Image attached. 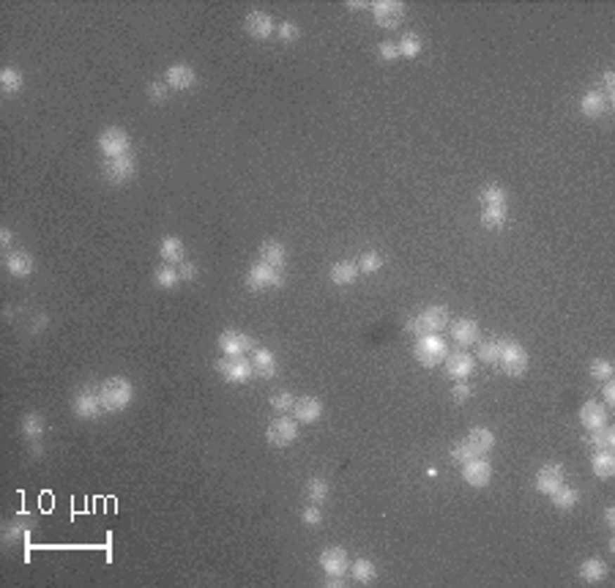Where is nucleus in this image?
I'll list each match as a JSON object with an SVG mask.
<instances>
[{
  "mask_svg": "<svg viewBox=\"0 0 615 588\" xmlns=\"http://www.w3.org/2000/svg\"><path fill=\"white\" fill-rule=\"evenodd\" d=\"M266 438H268L271 446H276V449H285V446H290L298 440V422L290 419L287 413H279L276 419H271L268 427H266Z\"/></svg>",
  "mask_w": 615,
  "mask_h": 588,
  "instance_id": "obj_6",
  "label": "nucleus"
},
{
  "mask_svg": "<svg viewBox=\"0 0 615 588\" xmlns=\"http://www.w3.org/2000/svg\"><path fill=\"white\" fill-rule=\"evenodd\" d=\"M588 443L590 446H596V449H613L615 446V433L613 427H599V430H590L588 435Z\"/></svg>",
  "mask_w": 615,
  "mask_h": 588,
  "instance_id": "obj_41",
  "label": "nucleus"
},
{
  "mask_svg": "<svg viewBox=\"0 0 615 588\" xmlns=\"http://www.w3.org/2000/svg\"><path fill=\"white\" fill-rule=\"evenodd\" d=\"M604 110H607V99H604L599 91H588V93L580 99V112H583L585 118H599V115H604Z\"/></svg>",
  "mask_w": 615,
  "mask_h": 588,
  "instance_id": "obj_36",
  "label": "nucleus"
},
{
  "mask_svg": "<svg viewBox=\"0 0 615 588\" xmlns=\"http://www.w3.org/2000/svg\"><path fill=\"white\" fill-rule=\"evenodd\" d=\"M0 247H3V252H11V247H14V233L8 228L0 230Z\"/></svg>",
  "mask_w": 615,
  "mask_h": 588,
  "instance_id": "obj_54",
  "label": "nucleus"
},
{
  "mask_svg": "<svg viewBox=\"0 0 615 588\" xmlns=\"http://www.w3.org/2000/svg\"><path fill=\"white\" fill-rule=\"evenodd\" d=\"M448 457H451V462H457V465H462V462L473 460V457H479V455L473 452V446H470L467 440H457V443L451 446V452H448Z\"/></svg>",
  "mask_w": 615,
  "mask_h": 588,
  "instance_id": "obj_44",
  "label": "nucleus"
},
{
  "mask_svg": "<svg viewBox=\"0 0 615 588\" xmlns=\"http://www.w3.org/2000/svg\"><path fill=\"white\" fill-rule=\"evenodd\" d=\"M590 468L599 479H610L615 476V455L613 449H596L593 457H590Z\"/></svg>",
  "mask_w": 615,
  "mask_h": 588,
  "instance_id": "obj_27",
  "label": "nucleus"
},
{
  "mask_svg": "<svg viewBox=\"0 0 615 588\" xmlns=\"http://www.w3.org/2000/svg\"><path fill=\"white\" fill-rule=\"evenodd\" d=\"M293 416L298 424H315L323 419V403L318 397H301V400H295Z\"/></svg>",
  "mask_w": 615,
  "mask_h": 588,
  "instance_id": "obj_22",
  "label": "nucleus"
},
{
  "mask_svg": "<svg viewBox=\"0 0 615 588\" xmlns=\"http://www.w3.org/2000/svg\"><path fill=\"white\" fill-rule=\"evenodd\" d=\"M30 528H33V520L27 514H20V517L8 520L6 528H3V544H17V542L27 539L30 537Z\"/></svg>",
  "mask_w": 615,
  "mask_h": 588,
  "instance_id": "obj_26",
  "label": "nucleus"
},
{
  "mask_svg": "<svg viewBox=\"0 0 615 588\" xmlns=\"http://www.w3.org/2000/svg\"><path fill=\"white\" fill-rule=\"evenodd\" d=\"M443 364H446V375L451 378V381H467L470 375H473V370H476V358L470 356V353H448V356L443 358Z\"/></svg>",
  "mask_w": 615,
  "mask_h": 588,
  "instance_id": "obj_19",
  "label": "nucleus"
},
{
  "mask_svg": "<svg viewBox=\"0 0 615 588\" xmlns=\"http://www.w3.org/2000/svg\"><path fill=\"white\" fill-rule=\"evenodd\" d=\"M550 501H552V507L555 509H561V511H569V509H574L577 504H580V492L574 490L571 485H561L558 490H552L550 492Z\"/></svg>",
  "mask_w": 615,
  "mask_h": 588,
  "instance_id": "obj_31",
  "label": "nucleus"
},
{
  "mask_svg": "<svg viewBox=\"0 0 615 588\" xmlns=\"http://www.w3.org/2000/svg\"><path fill=\"white\" fill-rule=\"evenodd\" d=\"M451 339H454V342H460L462 348H467V345H476V342L481 339V329H479V323H476L473 318H462V320L451 323Z\"/></svg>",
  "mask_w": 615,
  "mask_h": 588,
  "instance_id": "obj_25",
  "label": "nucleus"
},
{
  "mask_svg": "<svg viewBox=\"0 0 615 588\" xmlns=\"http://www.w3.org/2000/svg\"><path fill=\"white\" fill-rule=\"evenodd\" d=\"M252 367H254V375L257 378H276V372H279V364H276V356H273V351L268 348H254L252 351Z\"/></svg>",
  "mask_w": 615,
  "mask_h": 588,
  "instance_id": "obj_24",
  "label": "nucleus"
},
{
  "mask_svg": "<svg viewBox=\"0 0 615 588\" xmlns=\"http://www.w3.org/2000/svg\"><path fill=\"white\" fill-rule=\"evenodd\" d=\"M369 8H372L375 22L386 30H394L405 20V3H399V0H375Z\"/></svg>",
  "mask_w": 615,
  "mask_h": 588,
  "instance_id": "obj_11",
  "label": "nucleus"
},
{
  "mask_svg": "<svg viewBox=\"0 0 615 588\" xmlns=\"http://www.w3.org/2000/svg\"><path fill=\"white\" fill-rule=\"evenodd\" d=\"M377 58H380L383 63H391V60H396V58H399V47H396V41H391V39L380 41V44H377Z\"/></svg>",
  "mask_w": 615,
  "mask_h": 588,
  "instance_id": "obj_49",
  "label": "nucleus"
},
{
  "mask_svg": "<svg viewBox=\"0 0 615 588\" xmlns=\"http://www.w3.org/2000/svg\"><path fill=\"white\" fill-rule=\"evenodd\" d=\"M383 268V255L380 252H364L361 260H358V271H364V274H377Z\"/></svg>",
  "mask_w": 615,
  "mask_h": 588,
  "instance_id": "obj_45",
  "label": "nucleus"
},
{
  "mask_svg": "<svg viewBox=\"0 0 615 588\" xmlns=\"http://www.w3.org/2000/svg\"><path fill=\"white\" fill-rule=\"evenodd\" d=\"M295 405V397L290 391H273L271 394V408L276 410V413H287V410H293Z\"/></svg>",
  "mask_w": 615,
  "mask_h": 588,
  "instance_id": "obj_46",
  "label": "nucleus"
},
{
  "mask_svg": "<svg viewBox=\"0 0 615 588\" xmlns=\"http://www.w3.org/2000/svg\"><path fill=\"white\" fill-rule=\"evenodd\" d=\"M72 410L79 416V419H96L104 413L101 408V397H98V388H91V386H82L72 400Z\"/></svg>",
  "mask_w": 615,
  "mask_h": 588,
  "instance_id": "obj_13",
  "label": "nucleus"
},
{
  "mask_svg": "<svg viewBox=\"0 0 615 588\" xmlns=\"http://www.w3.org/2000/svg\"><path fill=\"white\" fill-rule=\"evenodd\" d=\"M498 367H503L506 375L512 378H519L528 372V351L514 342V339H500V361Z\"/></svg>",
  "mask_w": 615,
  "mask_h": 588,
  "instance_id": "obj_4",
  "label": "nucleus"
},
{
  "mask_svg": "<svg viewBox=\"0 0 615 588\" xmlns=\"http://www.w3.org/2000/svg\"><path fill=\"white\" fill-rule=\"evenodd\" d=\"M164 82H167L170 91H178V93L181 91H192L197 85V72L189 63H172L164 72Z\"/></svg>",
  "mask_w": 615,
  "mask_h": 588,
  "instance_id": "obj_16",
  "label": "nucleus"
},
{
  "mask_svg": "<svg viewBox=\"0 0 615 588\" xmlns=\"http://www.w3.org/2000/svg\"><path fill=\"white\" fill-rule=\"evenodd\" d=\"M197 274H200V271H197V266L192 260H181V263H178V277H181V282L197 280Z\"/></svg>",
  "mask_w": 615,
  "mask_h": 588,
  "instance_id": "obj_53",
  "label": "nucleus"
},
{
  "mask_svg": "<svg viewBox=\"0 0 615 588\" xmlns=\"http://www.w3.org/2000/svg\"><path fill=\"white\" fill-rule=\"evenodd\" d=\"M473 397V386L467 384V381H457L454 388H451V400L454 403H467Z\"/></svg>",
  "mask_w": 615,
  "mask_h": 588,
  "instance_id": "obj_52",
  "label": "nucleus"
},
{
  "mask_svg": "<svg viewBox=\"0 0 615 588\" xmlns=\"http://www.w3.org/2000/svg\"><path fill=\"white\" fill-rule=\"evenodd\" d=\"M276 36H279L285 44H293V41L301 39V27L295 25V22H290V20H285V22L276 25Z\"/></svg>",
  "mask_w": 615,
  "mask_h": 588,
  "instance_id": "obj_47",
  "label": "nucleus"
},
{
  "mask_svg": "<svg viewBox=\"0 0 615 588\" xmlns=\"http://www.w3.org/2000/svg\"><path fill=\"white\" fill-rule=\"evenodd\" d=\"M216 372L230 384H249L254 378V367L252 358L244 356H224L216 361Z\"/></svg>",
  "mask_w": 615,
  "mask_h": 588,
  "instance_id": "obj_7",
  "label": "nucleus"
},
{
  "mask_svg": "<svg viewBox=\"0 0 615 588\" xmlns=\"http://www.w3.org/2000/svg\"><path fill=\"white\" fill-rule=\"evenodd\" d=\"M476 345H479V351H476L479 361H484L490 367H498V361H500V339H484V342L479 339Z\"/></svg>",
  "mask_w": 615,
  "mask_h": 588,
  "instance_id": "obj_38",
  "label": "nucleus"
},
{
  "mask_svg": "<svg viewBox=\"0 0 615 588\" xmlns=\"http://www.w3.org/2000/svg\"><path fill=\"white\" fill-rule=\"evenodd\" d=\"M604 525H607L610 531L615 528V509H613V507H607V509H604Z\"/></svg>",
  "mask_w": 615,
  "mask_h": 588,
  "instance_id": "obj_56",
  "label": "nucleus"
},
{
  "mask_svg": "<svg viewBox=\"0 0 615 588\" xmlns=\"http://www.w3.org/2000/svg\"><path fill=\"white\" fill-rule=\"evenodd\" d=\"M159 255L164 263H181L183 255H186V249H183V241L178 238V235H164L162 238V244H159Z\"/></svg>",
  "mask_w": 615,
  "mask_h": 588,
  "instance_id": "obj_33",
  "label": "nucleus"
},
{
  "mask_svg": "<svg viewBox=\"0 0 615 588\" xmlns=\"http://www.w3.org/2000/svg\"><path fill=\"white\" fill-rule=\"evenodd\" d=\"M465 440L473 446L476 455H487V452L495 449V433H492L490 427H473Z\"/></svg>",
  "mask_w": 615,
  "mask_h": 588,
  "instance_id": "obj_30",
  "label": "nucleus"
},
{
  "mask_svg": "<svg viewBox=\"0 0 615 588\" xmlns=\"http://www.w3.org/2000/svg\"><path fill=\"white\" fill-rule=\"evenodd\" d=\"M47 323H49L47 315H36V323H33V334H39L41 329H44V326H47Z\"/></svg>",
  "mask_w": 615,
  "mask_h": 588,
  "instance_id": "obj_57",
  "label": "nucleus"
},
{
  "mask_svg": "<svg viewBox=\"0 0 615 588\" xmlns=\"http://www.w3.org/2000/svg\"><path fill=\"white\" fill-rule=\"evenodd\" d=\"M25 85V77L20 69H14V66H6V69H0V91L6 93V96H14V93H20Z\"/></svg>",
  "mask_w": 615,
  "mask_h": 588,
  "instance_id": "obj_35",
  "label": "nucleus"
},
{
  "mask_svg": "<svg viewBox=\"0 0 615 588\" xmlns=\"http://www.w3.org/2000/svg\"><path fill=\"white\" fill-rule=\"evenodd\" d=\"M446 326H448V307H441V304L427 307L421 315L410 318L405 323V329L410 334H416V337H421V334H441Z\"/></svg>",
  "mask_w": 615,
  "mask_h": 588,
  "instance_id": "obj_2",
  "label": "nucleus"
},
{
  "mask_svg": "<svg viewBox=\"0 0 615 588\" xmlns=\"http://www.w3.org/2000/svg\"><path fill=\"white\" fill-rule=\"evenodd\" d=\"M331 282L334 285H339V287H344V285H353V282L358 280V263H353V260H339V263H334L331 266Z\"/></svg>",
  "mask_w": 615,
  "mask_h": 588,
  "instance_id": "obj_29",
  "label": "nucleus"
},
{
  "mask_svg": "<svg viewBox=\"0 0 615 588\" xmlns=\"http://www.w3.org/2000/svg\"><path fill=\"white\" fill-rule=\"evenodd\" d=\"M285 285V271H276L266 263H254L246 271V287L249 290H268V287H282Z\"/></svg>",
  "mask_w": 615,
  "mask_h": 588,
  "instance_id": "obj_9",
  "label": "nucleus"
},
{
  "mask_svg": "<svg viewBox=\"0 0 615 588\" xmlns=\"http://www.w3.org/2000/svg\"><path fill=\"white\" fill-rule=\"evenodd\" d=\"M564 482H566L564 462H544L539 471H536L533 487H536V492H541V495H550L552 490H558Z\"/></svg>",
  "mask_w": 615,
  "mask_h": 588,
  "instance_id": "obj_12",
  "label": "nucleus"
},
{
  "mask_svg": "<svg viewBox=\"0 0 615 588\" xmlns=\"http://www.w3.org/2000/svg\"><path fill=\"white\" fill-rule=\"evenodd\" d=\"M599 93L607 99V104L615 99V72L613 69H607V72L602 74V91H599Z\"/></svg>",
  "mask_w": 615,
  "mask_h": 588,
  "instance_id": "obj_51",
  "label": "nucleus"
},
{
  "mask_svg": "<svg viewBox=\"0 0 615 588\" xmlns=\"http://www.w3.org/2000/svg\"><path fill=\"white\" fill-rule=\"evenodd\" d=\"M320 569H323V575L325 577H342L350 572V556H347V550L339 547V544H334V547H325L323 553H320Z\"/></svg>",
  "mask_w": 615,
  "mask_h": 588,
  "instance_id": "obj_10",
  "label": "nucleus"
},
{
  "mask_svg": "<svg viewBox=\"0 0 615 588\" xmlns=\"http://www.w3.org/2000/svg\"><path fill=\"white\" fill-rule=\"evenodd\" d=\"M153 282H156V287H162V290H172L181 277H178V268H172L170 263H164V266H159L156 271H153Z\"/></svg>",
  "mask_w": 615,
  "mask_h": 588,
  "instance_id": "obj_39",
  "label": "nucleus"
},
{
  "mask_svg": "<svg viewBox=\"0 0 615 588\" xmlns=\"http://www.w3.org/2000/svg\"><path fill=\"white\" fill-rule=\"evenodd\" d=\"M301 523L309 525V528H318L320 523H323V511H320L318 504H309L306 509L301 511Z\"/></svg>",
  "mask_w": 615,
  "mask_h": 588,
  "instance_id": "obj_50",
  "label": "nucleus"
},
{
  "mask_svg": "<svg viewBox=\"0 0 615 588\" xmlns=\"http://www.w3.org/2000/svg\"><path fill=\"white\" fill-rule=\"evenodd\" d=\"M580 424L585 427V430H599V427H604L607 424V405H599L596 400H585L583 405H580Z\"/></svg>",
  "mask_w": 615,
  "mask_h": 588,
  "instance_id": "obj_21",
  "label": "nucleus"
},
{
  "mask_svg": "<svg viewBox=\"0 0 615 588\" xmlns=\"http://www.w3.org/2000/svg\"><path fill=\"white\" fill-rule=\"evenodd\" d=\"M304 492H306L309 504H318V507H323V504L328 501V492H331V487H328V482H325L323 476H312V479L306 482V487H304Z\"/></svg>",
  "mask_w": 615,
  "mask_h": 588,
  "instance_id": "obj_37",
  "label": "nucleus"
},
{
  "mask_svg": "<svg viewBox=\"0 0 615 588\" xmlns=\"http://www.w3.org/2000/svg\"><path fill=\"white\" fill-rule=\"evenodd\" d=\"M98 397H101L104 413H121L134 400V384L129 378H123V375H112V378H107L104 384L98 386Z\"/></svg>",
  "mask_w": 615,
  "mask_h": 588,
  "instance_id": "obj_1",
  "label": "nucleus"
},
{
  "mask_svg": "<svg viewBox=\"0 0 615 588\" xmlns=\"http://www.w3.org/2000/svg\"><path fill=\"white\" fill-rule=\"evenodd\" d=\"M20 433H22L25 440H30V455H41V438L47 433V424H44V419H41V413H25L22 419H20Z\"/></svg>",
  "mask_w": 615,
  "mask_h": 588,
  "instance_id": "obj_14",
  "label": "nucleus"
},
{
  "mask_svg": "<svg viewBox=\"0 0 615 588\" xmlns=\"http://www.w3.org/2000/svg\"><path fill=\"white\" fill-rule=\"evenodd\" d=\"M148 99L153 104H164L167 102V93H170V88H167V82H148L145 88Z\"/></svg>",
  "mask_w": 615,
  "mask_h": 588,
  "instance_id": "obj_48",
  "label": "nucleus"
},
{
  "mask_svg": "<svg viewBox=\"0 0 615 588\" xmlns=\"http://www.w3.org/2000/svg\"><path fill=\"white\" fill-rule=\"evenodd\" d=\"M260 263H266V266L276 268V271H285V266H287V247H285L282 241H276V238L263 241V247H260Z\"/></svg>",
  "mask_w": 615,
  "mask_h": 588,
  "instance_id": "obj_23",
  "label": "nucleus"
},
{
  "mask_svg": "<svg viewBox=\"0 0 615 588\" xmlns=\"http://www.w3.org/2000/svg\"><path fill=\"white\" fill-rule=\"evenodd\" d=\"M101 176H104V181L121 186V183H126V181H131L134 176H137V159H134V154L115 156V159H104V164H101Z\"/></svg>",
  "mask_w": 615,
  "mask_h": 588,
  "instance_id": "obj_8",
  "label": "nucleus"
},
{
  "mask_svg": "<svg viewBox=\"0 0 615 588\" xmlns=\"http://www.w3.org/2000/svg\"><path fill=\"white\" fill-rule=\"evenodd\" d=\"M413 356L421 367H427V370H432V367H438L443 358L448 356V348H446V339H443L441 334H421L416 337V348H413Z\"/></svg>",
  "mask_w": 615,
  "mask_h": 588,
  "instance_id": "obj_3",
  "label": "nucleus"
},
{
  "mask_svg": "<svg viewBox=\"0 0 615 588\" xmlns=\"http://www.w3.org/2000/svg\"><path fill=\"white\" fill-rule=\"evenodd\" d=\"M604 405H615V384L604 381Z\"/></svg>",
  "mask_w": 615,
  "mask_h": 588,
  "instance_id": "obj_55",
  "label": "nucleus"
},
{
  "mask_svg": "<svg viewBox=\"0 0 615 588\" xmlns=\"http://www.w3.org/2000/svg\"><path fill=\"white\" fill-rule=\"evenodd\" d=\"M509 219V208H484L481 211V225L487 230H500Z\"/></svg>",
  "mask_w": 615,
  "mask_h": 588,
  "instance_id": "obj_40",
  "label": "nucleus"
},
{
  "mask_svg": "<svg viewBox=\"0 0 615 588\" xmlns=\"http://www.w3.org/2000/svg\"><path fill=\"white\" fill-rule=\"evenodd\" d=\"M615 370H613V361H607V358H593L590 361V378L593 381H613Z\"/></svg>",
  "mask_w": 615,
  "mask_h": 588,
  "instance_id": "obj_42",
  "label": "nucleus"
},
{
  "mask_svg": "<svg viewBox=\"0 0 615 588\" xmlns=\"http://www.w3.org/2000/svg\"><path fill=\"white\" fill-rule=\"evenodd\" d=\"M607 572H610V566L602 558H585L580 563V580L583 583H602V580H607Z\"/></svg>",
  "mask_w": 615,
  "mask_h": 588,
  "instance_id": "obj_28",
  "label": "nucleus"
},
{
  "mask_svg": "<svg viewBox=\"0 0 615 588\" xmlns=\"http://www.w3.org/2000/svg\"><path fill=\"white\" fill-rule=\"evenodd\" d=\"M219 348L224 356H244L246 351H254V339L244 332L227 329L219 334Z\"/></svg>",
  "mask_w": 615,
  "mask_h": 588,
  "instance_id": "obj_17",
  "label": "nucleus"
},
{
  "mask_svg": "<svg viewBox=\"0 0 615 588\" xmlns=\"http://www.w3.org/2000/svg\"><path fill=\"white\" fill-rule=\"evenodd\" d=\"M479 200H481L484 208H509V195H506V189L500 183H487L481 189Z\"/></svg>",
  "mask_w": 615,
  "mask_h": 588,
  "instance_id": "obj_32",
  "label": "nucleus"
},
{
  "mask_svg": "<svg viewBox=\"0 0 615 588\" xmlns=\"http://www.w3.org/2000/svg\"><path fill=\"white\" fill-rule=\"evenodd\" d=\"M396 47H399V58H416L424 44H421V39H418L416 33H405V36L396 41Z\"/></svg>",
  "mask_w": 615,
  "mask_h": 588,
  "instance_id": "obj_43",
  "label": "nucleus"
},
{
  "mask_svg": "<svg viewBox=\"0 0 615 588\" xmlns=\"http://www.w3.org/2000/svg\"><path fill=\"white\" fill-rule=\"evenodd\" d=\"M356 583H361V586H369L375 577H377V566L369 561V558H356V561H350V572H347Z\"/></svg>",
  "mask_w": 615,
  "mask_h": 588,
  "instance_id": "obj_34",
  "label": "nucleus"
},
{
  "mask_svg": "<svg viewBox=\"0 0 615 588\" xmlns=\"http://www.w3.org/2000/svg\"><path fill=\"white\" fill-rule=\"evenodd\" d=\"M462 479H465L470 487H487L492 479V465L487 462L484 455L473 457V460L462 462Z\"/></svg>",
  "mask_w": 615,
  "mask_h": 588,
  "instance_id": "obj_18",
  "label": "nucleus"
},
{
  "mask_svg": "<svg viewBox=\"0 0 615 588\" xmlns=\"http://www.w3.org/2000/svg\"><path fill=\"white\" fill-rule=\"evenodd\" d=\"M6 271L14 277V280H27L30 274H33V257L30 252H25V249H11V252H6Z\"/></svg>",
  "mask_w": 615,
  "mask_h": 588,
  "instance_id": "obj_20",
  "label": "nucleus"
},
{
  "mask_svg": "<svg viewBox=\"0 0 615 588\" xmlns=\"http://www.w3.org/2000/svg\"><path fill=\"white\" fill-rule=\"evenodd\" d=\"M98 151L104 154V159H115V156L131 154V137L129 131L121 126H107L98 134Z\"/></svg>",
  "mask_w": 615,
  "mask_h": 588,
  "instance_id": "obj_5",
  "label": "nucleus"
},
{
  "mask_svg": "<svg viewBox=\"0 0 615 588\" xmlns=\"http://www.w3.org/2000/svg\"><path fill=\"white\" fill-rule=\"evenodd\" d=\"M244 30L249 33V36H252V39H257V41H266V39H271V36L276 33V25H273L271 14L252 8V11H249V14L244 17Z\"/></svg>",
  "mask_w": 615,
  "mask_h": 588,
  "instance_id": "obj_15",
  "label": "nucleus"
},
{
  "mask_svg": "<svg viewBox=\"0 0 615 588\" xmlns=\"http://www.w3.org/2000/svg\"><path fill=\"white\" fill-rule=\"evenodd\" d=\"M372 3H367V0H347V8H369Z\"/></svg>",
  "mask_w": 615,
  "mask_h": 588,
  "instance_id": "obj_58",
  "label": "nucleus"
}]
</instances>
